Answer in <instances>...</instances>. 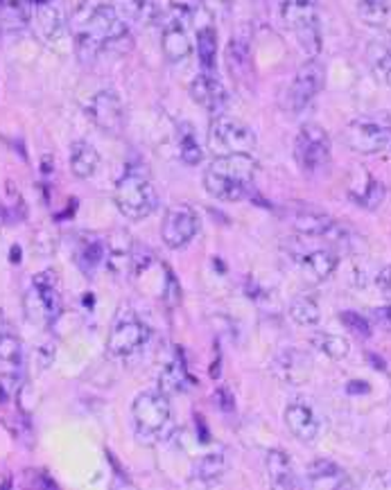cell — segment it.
<instances>
[{"mask_svg":"<svg viewBox=\"0 0 391 490\" xmlns=\"http://www.w3.org/2000/svg\"><path fill=\"white\" fill-rule=\"evenodd\" d=\"M197 57L206 73H216L217 59V32L216 27L204 25L197 30Z\"/></svg>","mask_w":391,"mask_h":490,"instance_id":"4316f807","label":"cell"},{"mask_svg":"<svg viewBox=\"0 0 391 490\" xmlns=\"http://www.w3.org/2000/svg\"><path fill=\"white\" fill-rule=\"evenodd\" d=\"M213 398L217 400V405H220L225 412H229V409H234V398H231V394L226 389H217L216 395Z\"/></svg>","mask_w":391,"mask_h":490,"instance_id":"8d00e7d4","label":"cell"},{"mask_svg":"<svg viewBox=\"0 0 391 490\" xmlns=\"http://www.w3.org/2000/svg\"><path fill=\"white\" fill-rule=\"evenodd\" d=\"M348 391H362V394H369V386L366 385H360V386H348Z\"/></svg>","mask_w":391,"mask_h":490,"instance_id":"60d3db41","label":"cell"},{"mask_svg":"<svg viewBox=\"0 0 391 490\" xmlns=\"http://www.w3.org/2000/svg\"><path fill=\"white\" fill-rule=\"evenodd\" d=\"M292 226L306 237H321V240H342L344 228L333 217L316 210H299L292 215Z\"/></svg>","mask_w":391,"mask_h":490,"instance_id":"ac0fdd59","label":"cell"},{"mask_svg":"<svg viewBox=\"0 0 391 490\" xmlns=\"http://www.w3.org/2000/svg\"><path fill=\"white\" fill-rule=\"evenodd\" d=\"M290 316L295 324L299 325H316L321 319V310L319 303L315 301L313 296H296L290 305Z\"/></svg>","mask_w":391,"mask_h":490,"instance_id":"83f0119b","label":"cell"},{"mask_svg":"<svg viewBox=\"0 0 391 490\" xmlns=\"http://www.w3.org/2000/svg\"><path fill=\"white\" fill-rule=\"evenodd\" d=\"M150 339V328L136 319H123L114 325L106 339V353L115 359L132 357Z\"/></svg>","mask_w":391,"mask_h":490,"instance_id":"9a60e30c","label":"cell"},{"mask_svg":"<svg viewBox=\"0 0 391 490\" xmlns=\"http://www.w3.org/2000/svg\"><path fill=\"white\" fill-rule=\"evenodd\" d=\"M114 202L118 206L120 215L132 222L147 219L156 210L158 197L152 179L141 167H127L123 176L115 184Z\"/></svg>","mask_w":391,"mask_h":490,"instance_id":"3957f363","label":"cell"},{"mask_svg":"<svg viewBox=\"0 0 391 490\" xmlns=\"http://www.w3.org/2000/svg\"><path fill=\"white\" fill-rule=\"evenodd\" d=\"M68 163H71V172L77 179H91L97 172V165H100V154L86 140H75L71 145Z\"/></svg>","mask_w":391,"mask_h":490,"instance_id":"7402d4cb","label":"cell"},{"mask_svg":"<svg viewBox=\"0 0 391 490\" xmlns=\"http://www.w3.org/2000/svg\"><path fill=\"white\" fill-rule=\"evenodd\" d=\"M190 385H193V380H190L181 362H170L158 375V391H163L165 395L184 394Z\"/></svg>","mask_w":391,"mask_h":490,"instance_id":"d4e9b609","label":"cell"},{"mask_svg":"<svg viewBox=\"0 0 391 490\" xmlns=\"http://www.w3.org/2000/svg\"><path fill=\"white\" fill-rule=\"evenodd\" d=\"M84 114L91 118V123L97 129L106 134H120L125 127V105L120 95L111 88L106 91H97L95 95L88 100L86 111Z\"/></svg>","mask_w":391,"mask_h":490,"instance_id":"4fadbf2b","label":"cell"},{"mask_svg":"<svg viewBox=\"0 0 391 490\" xmlns=\"http://www.w3.org/2000/svg\"><path fill=\"white\" fill-rule=\"evenodd\" d=\"M7 333H9V321H7V316L0 312V339H3Z\"/></svg>","mask_w":391,"mask_h":490,"instance_id":"ab89813d","label":"cell"},{"mask_svg":"<svg viewBox=\"0 0 391 490\" xmlns=\"http://www.w3.org/2000/svg\"><path fill=\"white\" fill-rule=\"evenodd\" d=\"M256 134L249 125L242 120L231 118V115H213L208 125V145L217 156L226 154H251L256 147Z\"/></svg>","mask_w":391,"mask_h":490,"instance_id":"ba28073f","label":"cell"},{"mask_svg":"<svg viewBox=\"0 0 391 490\" xmlns=\"http://www.w3.org/2000/svg\"><path fill=\"white\" fill-rule=\"evenodd\" d=\"M376 285H378V289L385 294V296L391 298V265H389V267H385L383 272L378 274V278H376Z\"/></svg>","mask_w":391,"mask_h":490,"instance_id":"e575fe53","label":"cell"},{"mask_svg":"<svg viewBox=\"0 0 391 490\" xmlns=\"http://www.w3.org/2000/svg\"><path fill=\"white\" fill-rule=\"evenodd\" d=\"M339 255L330 249H316L306 254V258L301 260V267L313 280H326L330 274L337 269Z\"/></svg>","mask_w":391,"mask_h":490,"instance_id":"cb8c5ba5","label":"cell"},{"mask_svg":"<svg viewBox=\"0 0 391 490\" xmlns=\"http://www.w3.org/2000/svg\"><path fill=\"white\" fill-rule=\"evenodd\" d=\"M286 427L290 429L292 436H296L304 443H313L319 436L321 423L313 412V407L304 403H292L286 409Z\"/></svg>","mask_w":391,"mask_h":490,"instance_id":"d6986e66","label":"cell"},{"mask_svg":"<svg viewBox=\"0 0 391 490\" xmlns=\"http://www.w3.org/2000/svg\"><path fill=\"white\" fill-rule=\"evenodd\" d=\"M64 307L62 298V285L55 269H45V272L36 274L32 278L30 289L23 296V310L30 324L48 328L59 319Z\"/></svg>","mask_w":391,"mask_h":490,"instance_id":"277c9868","label":"cell"},{"mask_svg":"<svg viewBox=\"0 0 391 490\" xmlns=\"http://www.w3.org/2000/svg\"><path fill=\"white\" fill-rule=\"evenodd\" d=\"M308 484L313 488H351L353 482L344 468L330 459H316L308 465Z\"/></svg>","mask_w":391,"mask_h":490,"instance_id":"ffe728a7","label":"cell"},{"mask_svg":"<svg viewBox=\"0 0 391 490\" xmlns=\"http://www.w3.org/2000/svg\"><path fill=\"white\" fill-rule=\"evenodd\" d=\"M30 25L45 44H57L68 32V16L57 0H36L30 5Z\"/></svg>","mask_w":391,"mask_h":490,"instance_id":"5bb4252c","label":"cell"},{"mask_svg":"<svg viewBox=\"0 0 391 490\" xmlns=\"http://www.w3.org/2000/svg\"><path fill=\"white\" fill-rule=\"evenodd\" d=\"M324 75V66L316 59H310L308 64H304V66L296 70L295 79H292L286 93V106L292 114H301L319 95L326 82Z\"/></svg>","mask_w":391,"mask_h":490,"instance_id":"30bf717a","label":"cell"},{"mask_svg":"<svg viewBox=\"0 0 391 490\" xmlns=\"http://www.w3.org/2000/svg\"><path fill=\"white\" fill-rule=\"evenodd\" d=\"M353 199H356V204H360L362 208H378L380 204L385 202V185L380 184V181L369 179V184H366L365 193L362 195H353Z\"/></svg>","mask_w":391,"mask_h":490,"instance_id":"d6a6232c","label":"cell"},{"mask_svg":"<svg viewBox=\"0 0 391 490\" xmlns=\"http://www.w3.org/2000/svg\"><path fill=\"white\" fill-rule=\"evenodd\" d=\"M179 158L185 165H199L204 158V149L199 147L197 136L188 125L179 132Z\"/></svg>","mask_w":391,"mask_h":490,"instance_id":"4dcf8cb0","label":"cell"},{"mask_svg":"<svg viewBox=\"0 0 391 490\" xmlns=\"http://www.w3.org/2000/svg\"><path fill=\"white\" fill-rule=\"evenodd\" d=\"M190 97L211 115H220L226 106V88L222 86L216 73H206V70L190 82Z\"/></svg>","mask_w":391,"mask_h":490,"instance_id":"e0dca14e","label":"cell"},{"mask_svg":"<svg viewBox=\"0 0 391 490\" xmlns=\"http://www.w3.org/2000/svg\"><path fill=\"white\" fill-rule=\"evenodd\" d=\"M313 346L316 350H321V353H324L326 357L335 359V362H339V359L348 357V353H351V344H348V339L339 337V335H330V333L315 335Z\"/></svg>","mask_w":391,"mask_h":490,"instance_id":"f1b7e54d","label":"cell"},{"mask_svg":"<svg viewBox=\"0 0 391 490\" xmlns=\"http://www.w3.org/2000/svg\"><path fill=\"white\" fill-rule=\"evenodd\" d=\"M206 3V7L211 9V12H226V9L234 5V0H204Z\"/></svg>","mask_w":391,"mask_h":490,"instance_id":"f35d334b","label":"cell"},{"mask_svg":"<svg viewBox=\"0 0 391 490\" xmlns=\"http://www.w3.org/2000/svg\"><path fill=\"white\" fill-rule=\"evenodd\" d=\"M225 456L217 455V452H208V455L199 456L197 464H195V475H197L202 482H216L225 475Z\"/></svg>","mask_w":391,"mask_h":490,"instance_id":"f546056e","label":"cell"},{"mask_svg":"<svg viewBox=\"0 0 391 490\" xmlns=\"http://www.w3.org/2000/svg\"><path fill=\"white\" fill-rule=\"evenodd\" d=\"M258 163L251 154L216 156L204 172V188L220 202H242L249 195Z\"/></svg>","mask_w":391,"mask_h":490,"instance_id":"7a4b0ae2","label":"cell"},{"mask_svg":"<svg viewBox=\"0 0 391 490\" xmlns=\"http://www.w3.org/2000/svg\"><path fill=\"white\" fill-rule=\"evenodd\" d=\"M330 156H333V145L326 129L315 123L304 125L295 140V158L301 170L308 175L326 170L330 165Z\"/></svg>","mask_w":391,"mask_h":490,"instance_id":"9c48e42d","label":"cell"},{"mask_svg":"<svg viewBox=\"0 0 391 490\" xmlns=\"http://www.w3.org/2000/svg\"><path fill=\"white\" fill-rule=\"evenodd\" d=\"M23 382V344L16 335L7 333L0 339V386L16 391Z\"/></svg>","mask_w":391,"mask_h":490,"instance_id":"2e32d148","label":"cell"},{"mask_svg":"<svg viewBox=\"0 0 391 490\" xmlns=\"http://www.w3.org/2000/svg\"><path fill=\"white\" fill-rule=\"evenodd\" d=\"M374 319H376V324L383 325L385 330H389L391 333V305H385V307H378V310H374Z\"/></svg>","mask_w":391,"mask_h":490,"instance_id":"d590c367","label":"cell"},{"mask_svg":"<svg viewBox=\"0 0 391 490\" xmlns=\"http://www.w3.org/2000/svg\"><path fill=\"white\" fill-rule=\"evenodd\" d=\"M197 233L199 215L188 204L172 206L165 213V217H163L161 237L167 249H184V246H188L197 237Z\"/></svg>","mask_w":391,"mask_h":490,"instance_id":"8fae6325","label":"cell"},{"mask_svg":"<svg viewBox=\"0 0 391 490\" xmlns=\"http://www.w3.org/2000/svg\"><path fill=\"white\" fill-rule=\"evenodd\" d=\"M357 14L366 25H383L389 16V0H360Z\"/></svg>","mask_w":391,"mask_h":490,"instance_id":"1f68e13d","label":"cell"},{"mask_svg":"<svg viewBox=\"0 0 391 490\" xmlns=\"http://www.w3.org/2000/svg\"><path fill=\"white\" fill-rule=\"evenodd\" d=\"M127 5L134 9L136 16L145 18V12L152 7V0H127Z\"/></svg>","mask_w":391,"mask_h":490,"instance_id":"74e56055","label":"cell"},{"mask_svg":"<svg viewBox=\"0 0 391 490\" xmlns=\"http://www.w3.org/2000/svg\"><path fill=\"white\" fill-rule=\"evenodd\" d=\"M286 25L295 32L296 41L310 57L321 53V25L316 14V0H278Z\"/></svg>","mask_w":391,"mask_h":490,"instance_id":"8992f818","label":"cell"},{"mask_svg":"<svg viewBox=\"0 0 391 490\" xmlns=\"http://www.w3.org/2000/svg\"><path fill=\"white\" fill-rule=\"evenodd\" d=\"M344 143H346L353 152L371 156V154H380L389 147L391 132L385 125L360 118L346 125V129H344Z\"/></svg>","mask_w":391,"mask_h":490,"instance_id":"7c38bea8","label":"cell"},{"mask_svg":"<svg viewBox=\"0 0 391 490\" xmlns=\"http://www.w3.org/2000/svg\"><path fill=\"white\" fill-rule=\"evenodd\" d=\"M339 321H342L353 335H357V337H371L369 321H366L362 315H357V312H342V315H339Z\"/></svg>","mask_w":391,"mask_h":490,"instance_id":"836d02e7","label":"cell"},{"mask_svg":"<svg viewBox=\"0 0 391 490\" xmlns=\"http://www.w3.org/2000/svg\"><path fill=\"white\" fill-rule=\"evenodd\" d=\"M0 25L7 30H21V27L30 25L27 0H0Z\"/></svg>","mask_w":391,"mask_h":490,"instance_id":"484cf974","label":"cell"},{"mask_svg":"<svg viewBox=\"0 0 391 490\" xmlns=\"http://www.w3.org/2000/svg\"><path fill=\"white\" fill-rule=\"evenodd\" d=\"M106 240L97 235H82L75 249V263L82 267V272L93 274L100 265H105Z\"/></svg>","mask_w":391,"mask_h":490,"instance_id":"603a6c76","label":"cell"},{"mask_svg":"<svg viewBox=\"0 0 391 490\" xmlns=\"http://www.w3.org/2000/svg\"><path fill=\"white\" fill-rule=\"evenodd\" d=\"M75 48L84 57H97L102 53H125L132 48V35L127 23L109 0H79L68 18Z\"/></svg>","mask_w":391,"mask_h":490,"instance_id":"6da1fadb","label":"cell"},{"mask_svg":"<svg viewBox=\"0 0 391 490\" xmlns=\"http://www.w3.org/2000/svg\"><path fill=\"white\" fill-rule=\"evenodd\" d=\"M170 403L163 391H143L134 400V429H136L138 441L145 445H155L161 438H165V434L170 432Z\"/></svg>","mask_w":391,"mask_h":490,"instance_id":"5b68a950","label":"cell"},{"mask_svg":"<svg viewBox=\"0 0 391 490\" xmlns=\"http://www.w3.org/2000/svg\"><path fill=\"white\" fill-rule=\"evenodd\" d=\"M193 9L185 5H172L161 14V48L167 62L179 64L193 55L195 45L190 39Z\"/></svg>","mask_w":391,"mask_h":490,"instance_id":"52a82bcc","label":"cell"},{"mask_svg":"<svg viewBox=\"0 0 391 490\" xmlns=\"http://www.w3.org/2000/svg\"><path fill=\"white\" fill-rule=\"evenodd\" d=\"M267 470H269V479L276 488L287 490V488H299V475H296L295 461L287 452L283 450H272L267 456Z\"/></svg>","mask_w":391,"mask_h":490,"instance_id":"44dd1931","label":"cell"}]
</instances>
